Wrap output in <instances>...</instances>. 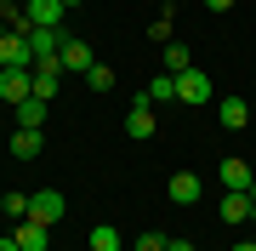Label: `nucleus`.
I'll return each instance as SVG.
<instances>
[{
  "label": "nucleus",
  "mask_w": 256,
  "mask_h": 251,
  "mask_svg": "<svg viewBox=\"0 0 256 251\" xmlns=\"http://www.w3.org/2000/svg\"><path fill=\"white\" fill-rule=\"evenodd\" d=\"M0 97H6L12 109H18L23 97H34V69H18V63H6V69H0Z\"/></svg>",
  "instance_id": "nucleus-1"
},
{
  "label": "nucleus",
  "mask_w": 256,
  "mask_h": 251,
  "mask_svg": "<svg viewBox=\"0 0 256 251\" xmlns=\"http://www.w3.org/2000/svg\"><path fill=\"white\" fill-rule=\"evenodd\" d=\"M57 63H63V75H74V80H86V75H92V63H97V52L86 46L80 35H68V46L57 52Z\"/></svg>",
  "instance_id": "nucleus-2"
},
{
  "label": "nucleus",
  "mask_w": 256,
  "mask_h": 251,
  "mask_svg": "<svg viewBox=\"0 0 256 251\" xmlns=\"http://www.w3.org/2000/svg\"><path fill=\"white\" fill-rule=\"evenodd\" d=\"M63 18H68L63 0H28L23 6V29H63Z\"/></svg>",
  "instance_id": "nucleus-3"
},
{
  "label": "nucleus",
  "mask_w": 256,
  "mask_h": 251,
  "mask_svg": "<svg viewBox=\"0 0 256 251\" xmlns=\"http://www.w3.org/2000/svg\"><path fill=\"white\" fill-rule=\"evenodd\" d=\"M68 205H63V194H57V188H40V194H28V223H57V217H63Z\"/></svg>",
  "instance_id": "nucleus-4"
},
{
  "label": "nucleus",
  "mask_w": 256,
  "mask_h": 251,
  "mask_svg": "<svg viewBox=\"0 0 256 251\" xmlns=\"http://www.w3.org/2000/svg\"><path fill=\"white\" fill-rule=\"evenodd\" d=\"M18 63V69H34V52H28V35L23 29H12V35H0V69Z\"/></svg>",
  "instance_id": "nucleus-5"
},
{
  "label": "nucleus",
  "mask_w": 256,
  "mask_h": 251,
  "mask_svg": "<svg viewBox=\"0 0 256 251\" xmlns=\"http://www.w3.org/2000/svg\"><path fill=\"white\" fill-rule=\"evenodd\" d=\"M165 194H171V205H200L205 183H200L194 171H171V183H165Z\"/></svg>",
  "instance_id": "nucleus-6"
},
{
  "label": "nucleus",
  "mask_w": 256,
  "mask_h": 251,
  "mask_svg": "<svg viewBox=\"0 0 256 251\" xmlns=\"http://www.w3.org/2000/svg\"><path fill=\"white\" fill-rule=\"evenodd\" d=\"M176 103H210V75H200V69H188V75H176Z\"/></svg>",
  "instance_id": "nucleus-7"
},
{
  "label": "nucleus",
  "mask_w": 256,
  "mask_h": 251,
  "mask_svg": "<svg viewBox=\"0 0 256 251\" xmlns=\"http://www.w3.org/2000/svg\"><path fill=\"white\" fill-rule=\"evenodd\" d=\"M23 35H28V52H34V63H40V57H57V52L68 46L63 29H23Z\"/></svg>",
  "instance_id": "nucleus-8"
},
{
  "label": "nucleus",
  "mask_w": 256,
  "mask_h": 251,
  "mask_svg": "<svg viewBox=\"0 0 256 251\" xmlns=\"http://www.w3.org/2000/svg\"><path fill=\"white\" fill-rule=\"evenodd\" d=\"M57 86H63V63H57V57H40L34 63V97H57Z\"/></svg>",
  "instance_id": "nucleus-9"
},
{
  "label": "nucleus",
  "mask_w": 256,
  "mask_h": 251,
  "mask_svg": "<svg viewBox=\"0 0 256 251\" xmlns=\"http://www.w3.org/2000/svg\"><path fill=\"white\" fill-rule=\"evenodd\" d=\"M216 120H222V131H245L250 126V103L245 97H222L216 103Z\"/></svg>",
  "instance_id": "nucleus-10"
},
{
  "label": "nucleus",
  "mask_w": 256,
  "mask_h": 251,
  "mask_svg": "<svg viewBox=\"0 0 256 251\" xmlns=\"http://www.w3.org/2000/svg\"><path fill=\"white\" fill-rule=\"evenodd\" d=\"M216 177H222V188H239V194H245V188H250V160H239V154H228V160H222V166H216Z\"/></svg>",
  "instance_id": "nucleus-11"
},
{
  "label": "nucleus",
  "mask_w": 256,
  "mask_h": 251,
  "mask_svg": "<svg viewBox=\"0 0 256 251\" xmlns=\"http://www.w3.org/2000/svg\"><path fill=\"white\" fill-rule=\"evenodd\" d=\"M40 149H46V131H40V126H18V131H12V154H18V160H34Z\"/></svg>",
  "instance_id": "nucleus-12"
},
{
  "label": "nucleus",
  "mask_w": 256,
  "mask_h": 251,
  "mask_svg": "<svg viewBox=\"0 0 256 251\" xmlns=\"http://www.w3.org/2000/svg\"><path fill=\"white\" fill-rule=\"evenodd\" d=\"M216 217H222V223H245V217H256V205H250V194L228 188V194H222V205H216Z\"/></svg>",
  "instance_id": "nucleus-13"
},
{
  "label": "nucleus",
  "mask_w": 256,
  "mask_h": 251,
  "mask_svg": "<svg viewBox=\"0 0 256 251\" xmlns=\"http://www.w3.org/2000/svg\"><path fill=\"white\" fill-rule=\"evenodd\" d=\"M126 137H154V109H148V103L137 97V103H131V114H126Z\"/></svg>",
  "instance_id": "nucleus-14"
},
{
  "label": "nucleus",
  "mask_w": 256,
  "mask_h": 251,
  "mask_svg": "<svg viewBox=\"0 0 256 251\" xmlns=\"http://www.w3.org/2000/svg\"><path fill=\"white\" fill-rule=\"evenodd\" d=\"M12 240H18L23 251H46V245H52V228H46V223H28V217H23V228L12 234Z\"/></svg>",
  "instance_id": "nucleus-15"
},
{
  "label": "nucleus",
  "mask_w": 256,
  "mask_h": 251,
  "mask_svg": "<svg viewBox=\"0 0 256 251\" xmlns=\"http://www.w3.org/2000/svg\"><path fill=\"white\" fill-rule=\"evenodd\" d=\"M137 97L148 103V109H154V103H171V97H176V75H154V80H148Z\"/></svg>",
  "instance_id": "nucleus-16"
},
{
  "label": "nucleus",
  "mask_w": 256,
  "mask_h": 251,
  "mask_svg": "<svg viewBox=\"0 0 256 251\" xmlns=\"http://www.w3.org/2000/svg\"><path fill=\"white\" fill-rule=\"evenodd\" d=\"M188 69H194L188 46H182V40H165V75H188Z\"/></svg>",
  "instance_id": "nucleus-17"
},
{
  "label": "nucleus",
  "mask_w": 256,
  "mask_h": 251,
  "mask_svg": "<svg viewBox=\"0 0 256 251\" xmlns=\"http://www.w3.org/2000/svg\"><path fill=\"white\" fill-rule=\"evenodd\" d=\"M46 109H52L46 97H23L18 103V126H46Z\"/></svg>",
  "instance_id": "nucleus-18"
},
{
  "label": "nucleus",
  "mask_w": 256,
  "mask_h": 251,
  "mask_svg": "<svg viewBox=\"0 0 256 251\" xmlns=\"http://www.w3.org/2000/svg\"><path fill=\"white\" fill-rule=\"evenodd\" d=\"M86 245H92V251H120V228L114 223H97L92 234H86Z\"/></svg>",
  "instance_id": "nucleus-19"
},
{
  "label": "nucleus",
  "mask_w": 256,
  "mask_h": 251,
  "mask_svg": "<svg viewBox=\"0 0 256 251\" xmlns=\"http://www.w3.org/2000/svg\"><path fill=\"white\" fill-rule=\"evenodd\" d=\"M86 86H92V92H114V69H108V63H92Z\"/></svg>",
  "instance_id": "nucleus-20"
},
{
  "label": "nucleus",
  "mask_w": 256,
  "mask_h": 251,
  "mask_svg": "<svg viewBox=\"0 0 256 251\" xmlns=\"http://www.w3.org/2000/svg\"><path fill=\"white\" fill-rule=\"evenodd\" d=\"M0 211H6V217H28V194H18V188H12V194L0 200Z\"/></svg>",
  "instance_id": "nucleus-21"
},
{
  "label": "nucleus",
  "mask_w": 256,
  "mask_h": 251,
  "mask_svg": "<svg viewBox=\"0 0 256 251\" xmlns=\"http://www.w3.org/2000/svg\"><path fill=\"white\" fill-rule=\"evenodd\" d=\"M137 251H165V240H160V234H142V240H137Z\"/></svg>",
  "instance_id": "nucleus-22"
},
{
  "label": "nucleus",
  "mask_w": 256,
  "mask_h": 251,
  "mask_svg": "<svg viewBox=\"0 0 256 251\" xmlns=\"http://www.w3.org/2000/svg\"><path fill=\"white\" fill-rule=\"evenodd\" d=\"M205 6H210V12H228V6H234V0H205Z\"/></svg>",
  "instance_id": "nucleus-23"
},
{
  "label": "nucleus",
  "mask_w": 256,
  "mask_h": 251,
  "mask_svg": "<svg viewBox=\"0 0 256 251\" xmlns=\"http://www.w3.org/2000/svg\"><path fill=\"white\" fill-rule=\"evenodd\" d=\"M0 251H23V245H18V240H12V234H6V240H0Z\"/></svg>",
  "instance_id": "nucleus-24"
},
{
  "label": "nucleus",
  "mask_w": 256,
  "mask_h": 251,
  "mask_svg": "<svg viewBox=\"0 0 256 251\" xmlns=\"http://www.w3.org/2000/svg\"><path fill=\"white\" fill-rule=\"evenodd\" d=\"M234 251H256V240H239V245H234Z\"/></svg>",
  "instance_id": "nucleus-25"
},
{
  "label": "nucleus",
  "mask_w": 256,
  "mask_h": 251,
  "mask_svg": "<svg viewBox=\"0 0 256 251\" xmlns=\"http://www.w3.org/2000/svg\"><path fill=\"white\" fill-rule=\"evenodd\" d=\"M245 194H250V205H256V177H250V188H245Z\"/></svg>",
  "instance_id": "nucleus-26"
},
{
  "label": "nucleus",
  "mask_w": 256,
  "mask_h": 251,
  "mask_svg": "<svg viewBox=\"0 0 256 251\" xmlns=\"http://www.w3.org/2000/svg\"><path fill=\"white\" fill-rule=\"evenodd\" d=\"M63 6H80V0H63Z\"/></svg>",
  "instance_id": "nucleus-27"
},
{
  "label": "nucleus",
  "mask_w": 256,
  "mask_h": 251,
  "mask_svg": "<svg viewBox=\"0 0 256 251\" xmlns=\"http://www.w3.org/2000/svg\"><path fill=\"white\" fill-rule=\"evenodd\" d=\"M18 6H28V0H18Z\"/></svg>",
  "instance_id": "nucleus-28"
}]
</instances>
